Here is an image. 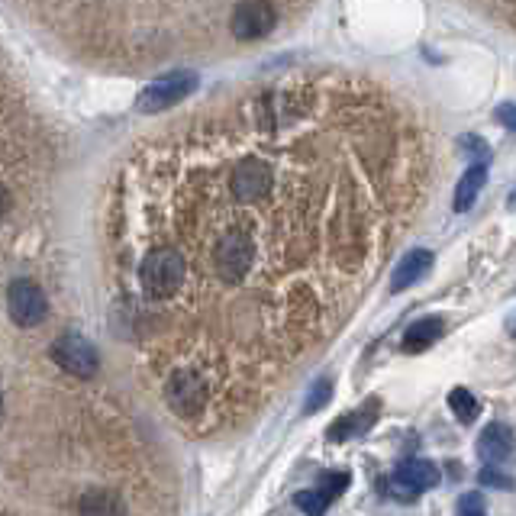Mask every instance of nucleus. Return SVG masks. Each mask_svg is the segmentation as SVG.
Returning <instances> with one entry per match:
<instances>
[{
  "instance_id": "obj_1",
  "label": "nucleus",
  "mask_w": 516,
  "mask_h": 516,
  "mask_svg": "<svg viewBox=\"0 0 516 516\" xmlns=\"http://www.w3.org/2000/svg\"><path fill=\"white\" fill-rule=\"evenodd\" d=\"M139 278H142V288L152 297H171L184 284V278H188V262H184V255L175 249H155L142 258Z\"/></svg>"
},
{
  "instance_id": "obj_2",
  "label": "nucleus",
  "mask_w": 516,
  "mask_h": 516,
  "mask_svg": "<svg viewBox=\"0 0 516 516\" xmlns=\"http://www.w3.org/2000/svg\"><path fill=\"white\" fill-rule=\"evenodd\" d=\"M439 481H442L439 468L429 462V458H404V462L391 471V478H387V491H391V497L400 500V504H413V500H420L426 491H433Z\"/></svg>"
},
{
  "instance_id": "obj_3",
  "label": "nucleus",
  "mask_w": 516,
  "mask_h": 516,
  "mask_svg": "<svg viewBox=\"0 0 516 516\" xmlns=\"http://www.w3.org/2000/svg\"><path fill=\"white\" fill-rule=\"evenodd\" d=\"M252 252H255L252 236L242 233V229H229V233L217 242V252H213L220 278H226V281L246 278L252 268Z\"/></svg>"
},
{
  "instance_id": "obj_4",
  "label": "nucleus",
  "mask_w": 516,
  "mask_h": 516,
  "mask_svg": "<svg viewBox=\"0 0 516 516\" xmlns=\"http://www.w3.org/2000/svg\"><path fill=\"white\" fill-rule=\"evenodd\" d=\"M7 310H10V320L17 326H39L46 320L49 304H46V294H42L39 284L20 278V281H13L7 291Z\"/></svg>"
},
{
  "instance_id": "obj_5",
  "label": "nucleus",
  "mask_w": 516,
  "mask_h": 516,
  "mask_svg": "<svg viewBox=\"0 0 516 516\" xmlns=\"http://www.w3.org/2000/svg\"><path fill=\"white\" fill-rule=\"evenodd\" d=\"M275 23H278V13L268 0H239L236 10H233V20H229L233 36L242 42L268 36L271 30H275Z\"/></svg>"
},
{
  "instance_id": "obj_6",
  "label": "nucleus",
  "mask_w": 516,
  "mask_h": 516,
  "mask_svg": "<svg viewBox=\"0 0 516 516\" xmlns=\"http://www.w3.org/2000/svg\"><path fill=\"white\" fill-rule=\"evenodd\" d=\"M194 88H197L194 71H175V75H165L155 84H149L146 94H142V100H139V110L142 113H159L165 107H175L178 100H184Z\"/></svg>"
},
{
  "instance_id": "obj_7",
  "label": "nucleus",
  "mask_w": 516,
  "mask_h": 516,
  "mask_svg": "<svg viewBox=\"0 0 516 516\" xmlns=\"http://www.w3.org/2000/svg\"><path fill=\"white\" fill-rule=\"evenodd\" d=\"M52 358H55V365L65 368L68 375H75V378H94L97 375V352H94L91 342L78 333H68L62 339H55Z\"/></svg>"
},
{
  "instance_id": "obj_8",
  "label": "nucleus",
  "mask_w": 516,
  "mask_h": 516,
  "mask_svg": "<svg viewBox=\"0 0 516 516\" xmlns=\"http://www.w3.org/2000/svg\"><path fill=\"white\" fill-rule=\"evenodd\" d=\"M165 397L181 417H197L200 407H204V400H207V384L197 371H175L168 387H165Z\"/></svg>"
},
{
  "instance_id": "obj_9",
  "label": "nucleus",
  "mask_w": 516,
  "mask_h": 516,
  "mask_svg": "<svg viewBox=\"0 0 516 516\" xmlns=\"http://www.w3.org/2000/svg\"><path fill=\"white\" fill-rule=\"evenodd\" d=\"M475 449L484 465H507L516 458V433L507 423H487Z\"/></svg>"
},
{
  "instance_id": "obj_10",
  "label": "nucleus",
  "mask_w": 516,
  "mask_h": 516,
  "mask_svg": "<svg viewBox=\"0 0 516 516\" xmlns=\"http://www.w3.org/2000/svg\"><path fill=\"white\" fill-rule=\"evenodd\" d=\"M229 191H233L236 200H262L271 191V168L258 159H246L239 162L233 171V181H229Z\"/></svg>"
},
{
  "instance_id": "obj_11",
  "label": "nucleus",
  "mask_w": 516,
  "mask_h": 516,
  "mask_svg": "<svg viewBox=\"0 0 516 516\" xmlns=\"http://www.w3.org/2000/svg\"><path fill=\"white\" fill-rule=\"evenodd\" d=\"M429 268H433V252L426 249H413L404 255V262L394 268V278H391V294H400L413 288L417 281H423L429 275Z\"/></svg>"
},
{
  "instance_id": "obj_12",
  "label": "nucleus",
  "mask_w": 516,
  "mask_h": 516,
  "mask_svg": "<svg viewBox=\"0 0 516 516\" xmlns=\"http://www.w3.org/2000/svg\"><path fill=\"white\" fill-rule=\"evenodd\" d=\"M375 420H378V400H368V404L362 407V410H355V413H346V417H339L333 426H329V439L333 442H346V439H352V436H362V433H368L371 426H375Z\"/></svg>"
},
{
  "instance_id": "obj_13",
  "label": "nucleus",
  "mask_w": 516,
  "mask_h": 516,
  "mask_svg": "<svg viewBox=\"0 0 516 516\" xmlns=\"http://www.w3.org/2000/svg\"><path fill=\"white\" fill-rule=\"evenodd\" d=\"M442 333H446V320L442 317H423L417 323H410L407 326V333H404V352H426L429 346H436V342L442 339Z\"/></svg>"
},
{
  "instance_id": "obj_14",
  "label": "nucleus",
  "mask_w": 516,
  "mask_h": 516,
  "mask_svg": "<svg viewBox=\"0 0 516 516\" xmlns=\"http://www.w3.org/2000/svg\"><path fill=\"white\" fill-rule=\"evenodd\" d=\"M484 181H487V165L484 162L471 165L465 171V178L458 181V188H455V210L458 213H465V210L475 207V200H478V194L484 188Z\"/></svg>"
},
{
  "instance_id": "obj_15",
  "label": "nucleus",
  "mask_w": 516,
  "mask_h": 516,
  "mask_svg": "<svg viewBox=\"0 0 516 516\" xmlns=\"http://www.w3.org/2000/svg\"><path fill=\"white\" fill-rule=\"evenodd\" d=\"M81 516H126V504L113 491H88L81 497Z\"/></svg>"
},
{
  "instance_id": "obj_16",
  "label": "nucleus",
  "mask_w": 516,
  "mask_h": 516,
  "mask_svg": "<svg viewBox=\"0 0 516 516\" xmlns=\"http://www.w3.org/2000/svg\"><path fill=\"white\" fill-rule=\"evenodd\" d=\"M449 407L455 413V420L462 423V426H471L478 417H481V400L468 391V387H452V394H449Z\"/></svg>"
},
{
  "instance_id": "obj_17",
  "label": "nucleus",
  "mask_w": 516,
  "mask_h": 516,
  "mask_svg": "<svg viewBox=\"0 0 516 516\" xmlns=\"http://www.w3.org/2000/svg\"><path fill=\"white\" fill-rule=\"evenodd\" d=\"M478 484L481 487H494V491H513L516 487V478L507 475V471H500V465H484L478 471Z\"/></svg>"
},
{
  "instance_id": "obj_18",
  "label": "nucleus",
  "mask_w": 516,
  "mask_h": 516,
  "mask_svg": "<svg viewBox=\"0 0 516 516\" xmlns=\"http://www.w3.org/2000/svg\"><path fill=\"white\" fill-rule=\"evenodd\" d=\"M329 397H333V381L329 378H320L317 384L310 387V394L304 400V413H317L329 404Z\"/></svg>"
},
{
  "instance_id": "obj_19",
  "label": "nucleus",
  "mask_w": 516,
  "mask_h": 516,
  "mask_svg": "<svg viewBox=\"0 0 516 516\" xmlns=\"http://www.w3.org/2000/svg\"><path fill=\"white\" fill-rule=\"evenodd\" d=\"M455 516H487V500L481 491H468L458 497L455 504Z\"/></svg>"
},
{
  "instance_id": "obj_20",
  "label": "nucleus",
  "mask_w": 516,
  "mask_h": 516,
  "mask_svg": "<svg viewBox=\"0 0 516 516\" xmlns=\"http://www.w3.org/2000/svg\"><path fill=\"white\" fill-rule=\"evenodd\" d=\"M294 504L304 510L307 516H323L326 513V507H329V500L317 491V487H313V491H300L297 497H294Z\"/></svg>"
},
{
  "instance_id": "obj_21",
  "label": "nucleus",
  "mask_w": 516,
  "mask_h": 516,
  "mask_svg": "<svg viewBox=\"0 0 516 516\" xmlns=\"http://www.w3.org/2000/svg\"><path fill=\"white\" fill-rule=\"evenodd\" d=\"M346 487H349V475H346V471H336V475H323V478H320V487H317V491L329 500V504H333V500H336L342 491H346Z\"/></svg>"
},
{
  "instance_id": "obj_22",
  "label": "nucleus",
  "mask_w": 516,
  "mask_h": 516,
  "mask_svg": "<svg viewBox=\"0 0 516 516\" xmlns=\"http://www.w3.org/2000/svg\"><path fill=\"white\" fill-rule=\"evenodd\" d=\"M494 117H497V123H504L510 133H516V104H500L494 110Z\"/></svg>"
},
{
  "instance_id": "obj_23",
  "label": "nucleus",
  "mask_w": 516,
  "mask_h": 516,
  "mask_svg": "<svg viewBox=\"0 0 516 516\" xmlns=\"http://www.w3.org/2000/svg\"><path fill=\"white\" fill-rule=\"evenodd\" d=\"M7 210H10V191L4 188V184H0V217H4Z\"/></svg>"
},
{
  "instance_id": "obj_24",
  "label": "nucleus",
  "mask_w": 516,
  "mask_h": 516,
  "mask_svg": "<svg viewBox=\"0 0 516 516\" xmlns=\"http://www.w3.org/2000/svg\"><path fill=\"white\" fill-rule=\"evenodd\" d=\"M507 333L516 339V313H510V317H507Z\"/></svg>"
},
{
  "instance_id": "obj_25",
  "label": "nucleus",
  "mask_w": 516,
  "mask_h": 516,
  "mask_svg": "<svg viewBox=\"0 0 516 516\" xmlns=\"http://www.w3.org/2000/svg\"><path fill=\"white\" fill-rule=\"evenodd\" d=\"M0 410H4V397H0Z\"/></svg>"
}]
</instances>
